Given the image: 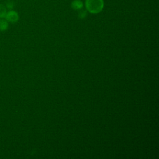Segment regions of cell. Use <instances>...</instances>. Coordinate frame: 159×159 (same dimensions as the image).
<instances>
[{"label": "cell", "mask_w": 159, "mask_h": 159, "mask_svg": "<svg viewBox=\"0 0 159 159\" xmlns=\"http://www.w3.org/2000/svg\"><path fill=\"white\" fill-rule=\"evenodd\" d=\"M6 13V8L3 5V4H0V18H3L5 17Z\"/></svg>", "instance_id": "obj_5"}, {"label": "cell", "mask_w": 159, "mask_h": 159, "mask_svg": "<svg viewBox=\"0 0 159 159\" xmlns=\"http://www.w3.org/2000/svg\"><path fill=\"white\" fill-rule=\"evenodd\" d=\"M8 27V21L5 19L0 18V31H6Z\"/></svg>", "instance_id": "obj_4"}, {"label": "cell", "mask_w": 159, "mask_h": 159, "mask_svg": "<svg viewBox=\"0 0 159 159\" xmlns=\"http://www.w3.org/2000/svg\"><path fill=\"white\" fill-rule=\"evenodd\" d=\"M86 9L92 14H97L103 10L104 7L103 0H86Z\"/></svg>", "instance_id": "obj_1"}, {"label": "cell", "mask_w": 159, "mask_h": 159, "mask_svg": "<svg viewBox=\"0 0 159 159\" xmlns=\"http://www.w3.org/2000/svg\"><path fill=\"white\" fill-rule=\"evenodd\" d=\"M14 7V3L12 1H8L6 4V8L8 9H12Z\"/></svg>", "instance_id": "obj_7"}, {"label": "cell", "mask_w": 159, "mask_h": 159, "mask_svg": "<svg viewBox=\"0 0 159 159\" xmlns=\"http://www.w3.org/2000/svg\"><path fill=\"white\" fill-rule=\"evenodd\" d=\"M83 6V3L81 0H74L71 3V8L75 10H80Z\"/></svg>", "instance_id": "obj_3"}, {"label": "cell", "mask_w": 159, "mask_h": 159, "mask_svg": "<svg viewBox=\"0 0 159 159\" xmlns=\"http://www.w3.org/2000/svg\"><path fill=\"white\" fill-rule=\"evenodd\" d=\"M86 15H87V11L85 10H81L78 13V17L80 19H83L86 18Z\"/></svg>", "instance_id": "obj_6"}, {"label": "cell", "mask_w": 159, "mask_h": 159, "mask_svg": "<svg viewBox=\"0 0 159 159\" xmlns=\"http://www.w3.org/2000/svg\"><path fill=\"white\" fill-rule=\"evenodd\" d=\"M4 18L8 22H10L12 23L16 22L19 19V16L18 13L14 11H9L6 14Z\"/></svg>", "instance_id": "obj_2"}]
</instances>
